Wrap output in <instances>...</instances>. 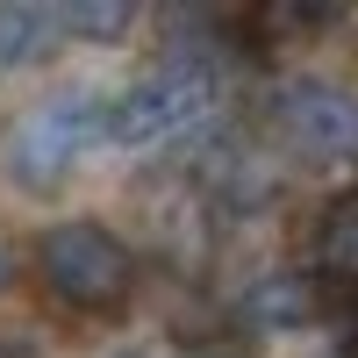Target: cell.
Returning <instances> with one entry per match:
<instances>
[{
  "instance_id": "6da1fadb",
  "label": "cell",
  "mask_w": 358,
  "mask_h": 358,
  "mask_svg": "<svg viewBox=\"0 0 358 358\" xmlns=\"http://www.w3.org/2000/svg\"><path fill=\"white\" fill-rule=\"evenodd\" d=\"M215 108H222V57L208 43H187V50H165V65H151L136 86L108 101V136L129 151H151L165 136L201 129Z\"/></svg>"
},
{
  "instance_id": "7a4b0ae2",
  "label": "cell",
  "mask_w": 358,
  "mask_h": 358,
  "mask_svg": "<svg viewBox=\"0 0 358 358\" xmlns=\"http://www.w3.org/2000/svg\"><path fill=\"white\" fill-rule=\"evenodd\" d=\"M36 280L50 287V301H65L79 315H101L115 301H129L136 287V258L129 244L94 215H72V222H50L43 244H36Z\"/></svg>"
},
{
  "instance_id": "3957f363",
  "label": "cell",
  "mask_w": 358,
  "mask_h": 358,
  "mask_svg": "<svg viewBox=\"0 0 358 358\" xmlns=\"http://www.w3.org/2000/svg\"><path fill=\"white\" fill-rule=\"evenodd\" d=\"M101 136H108V101L101 94H50L8 136V179H22L29 194H50L57 179H72V165Z\"/></svg>"
},
{
  "instance_id": "277c9868",
  "label": "cell",
  "mask_w": 358,
  "mask_h": 358,
  "mask_svg": "<svg viewBox=\"0 0 358 358\" xmlns=\"http://www.w3.org/2000/svg\"><path fill=\"white\" fill-rule=\"evenodd\" d=\"M265 115H273V129L294 158L330 165V158L358 151V94L337 86V79H287Z\"/></svg>"
},
{
  "instance_id": "5b68a950",
  "label": "cell",
  "mask_w": 358,
  "mask_h": 358,
  "mask_svg": "<svg viewBox=\"0 0 358 358\" xmlns=\"http://www.w3.org/2000/svg\"><path fill=\"white\" fill-rule=\"evenodd\" d=\"M57 36H65L57 8H43V0H0V72L50 57V43H57Z\"/></svg>"
},
{
  "instance_id": "8992f818",
  "label": "cell",
  "mask_w": 358,
  "mask_h": 358,
  "mask_svg": "<svg viewBox=\"0 0 358 358\" xmlns=\"http://www.w3.org/2000/svg\"><path fill=\"white\" fill-rule=\"evenodd\" d=\"M315 273L358 294V194L322 208V222H315Z\"/></svg>"
},
{
  "instance_id": "52a82bcc",
  "label": "cell",
  "mask_w": 358,
  "mask_h": 358,
  "mask_svg": "<svg viewBox=\"0 0 358 358\" xmlns=\"http://www.w3.org/2000/svg\"><path fill=\"white\" fill-rule=\"evenodd\" d=\"M308 315H315V287L301 273H265L258 287H244V322H258V330H294Z\"/></svg>"
},
{
  "instance_id": "ba28073f",
  "label": "cell",
  "mask_w": 358,
  "mask_h": 358,
  "mask_svg": "<svg viewBox=\"0 0 358 358\" xmlns=\"http://www.w3.org/2000/svg\"><path fill=\"white\" fill-rule=\"evenodd\" d=\"M57 22H65V36H79V43H115V36H129L136 8L129 0H72V8H57Z\"/></svg>"
},
{
  "instance_id": "9c48e42d",
  "label": "cell",
  "mask_w": 358,
  "mask_h": 358,
  "mask_svg": "<svg viewBox=\"0 0 358 358\" xmlns=\"http://www.w3.org/2000/svg\"><path fill=\"white\" fill-rule=\"evenodd\" d=\"M8 280H15V244L0 236V287H8Z\"/></svg>"
},
{
  "instance_id": "30bf717a",
  "label": "cell",
  "mask_w": 358,
  "mask_h": 358,
  "mask_svg": "<svg viewBox=\"0 0 358 358\" xmlns=\"http://www.w3.org/2000/svg\"><path fill=\"white\" fill-rule=\"evenodd\" d=\"M351 330H358V301H351Z\"/></svg>"
},
{
  "instance_id": "8fae6325",
  "label": "cell",
  "mask_w": 358,
  "mask_h": 358,
  "mask_svg": "<svg viewBox=\"0 0 358 358\" xmlns=\"http://www.w3.org/2000/svg\"><path fill=\"white\" fill-rule=\"evenodd\" d=\"M337 358H344V351H337Z\"/></svg>"
}]
</instances>
